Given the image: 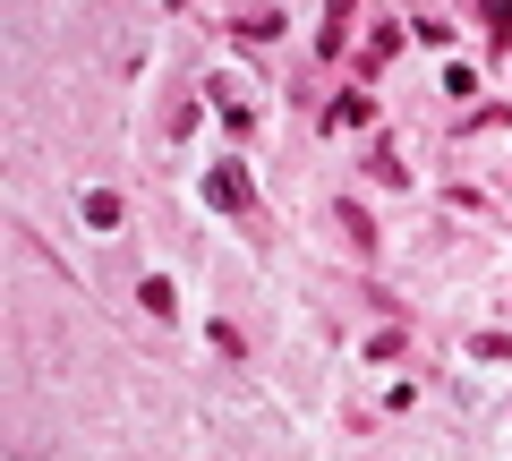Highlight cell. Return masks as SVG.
Segmentation results:
<instances>
[{"instance_id": "6da1fadb", "label": "cell", "mask_w": 512, "mask_h": 461, "mask_svg": "<svg viewBox=\"0 0 512 461\" xmlns=\"http://www.w3.org/2000/svg\"><path fill=\"white\" fill-rule=\"evenodd\" d=\"M248 197H256V188H248V171H239V163H214V171H205V205H222V214H248Z\"/></svg>"}, {"instance_id": "7a4b0ae2", "label": "cell", "mask_w": 512, "mask_h": 461, "mask_svg": "<svg viewBox=\"0 0 512 461\" xmlns=\"http://www.w3.org/2000/svg\"><path fill=\"white\" fill-rule=\"evenodd\" d=\"M77 214H86V231H120V197H111V188H86Z\"/></svg>"}, {"instance_id": "3957f363", "label": "cell", "mask_w": 512, "mask_h": 461, "mask_svg": "<svg viewBox=\"0 0 512 461\" xmlns=\"http://www.w3.org/2000/svg\"><path fill=\"white\" fill-rule=\"evenodd\" d=\"M282 35V18H265V9H256V18H239V43H274Z\"/></svg>"}, {"instance_id": "277c9868", "label": "cell", "mask_w": 512, "mask_h": 461, "mask_svg": "<svg viewBox=\"0 0 512 461\" xmlns=\"http://www.w3.org/2000/svg\"><path fill=\"white\" fill-rule=\"evenodd\" d=\"M137 299H146V316H171V308H180V299H171V282H163V274H154V282H146V291H137Z\"/></svg>"}]
</instances>
